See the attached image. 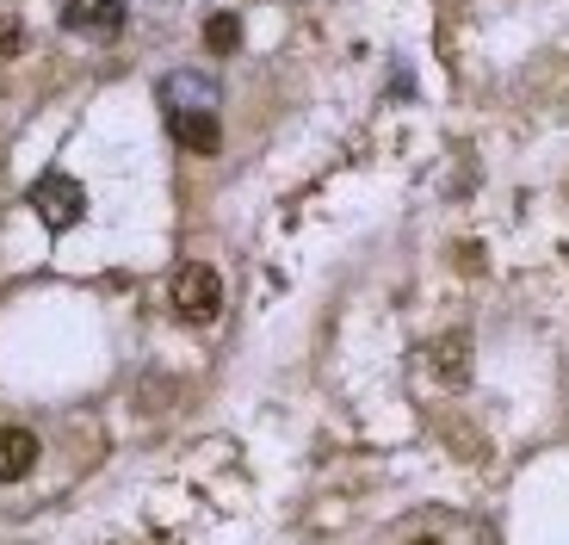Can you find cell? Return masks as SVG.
Listing matches in <instances>:
<instances>
[{
	"label": "cell",
	"instance_id": "1",
	"mask_svg": "<svg viewBox=\"0 0 569 545\" xmlns=\"http://www.w3.org/2000/svg\"><path fill=\"white\" fill-rule=\"evenodd\" d=\"M161 118H168L173 143L192 156H217L223 149V125H217V81L192 69H173L161 81Z\"/></svg>",
	"mask_w": 569,
	"mask_h": 545
},
{
	"label": "cell",
	"instance_id": "2",
	"mask_svg": "<svg viewBox=\"0 0 569 545\" xmlns=\"http://www.w3.org/2000/svg\"><path fill=\"white\" fill-rule=\"evenodd\" d=\"M173 316L180 323H217V310H223V272L211 267V260H186L180 272H173Z\"/></svg>",
	"mask_w": 569,
	"mask_h": 545
},
{
	"label": "cell",
	"instance_id": "3",
	"mask_svg": "<svg viewBox=\"0 0 569 545\" xmlns=\"http://www.w3.org/2000/svg\"><path fill=\"white\" fill-rule=\"evenodd\" d=\"M26 199H31V211H38V224H50V230H74L87 217V187L74 174H38Z\"/></svg>",
	"mask_w": 569,
	"mask_h": 545
},
{
	"label": "cell",
	"instance_id": "4",
	"mask_svg": "<svg viewBox=\"0 0 569 545\" xmlns=\"http://www.w3.org/2000/svg\"><path fill=\"white\" fill-rule=\"evenodd\" d=\"M62 26H69L74 38L112 43L118 31L130 26V7H124V0H62Z\"/></svg>",
	"mask_w": 569,
	"mask_h": 545
},
{
	"label": "cell",
	"instance_id": "5",
	"mask_svg": "<svg viewBox=\"0 0 569 545\" xmlns=\"http://www.w3.org/2000/svg\"><path fill=\"white\" fill-rule=\"evenodd\" d=\"M38 472V434L31 428H0V484H19V477Z\"/></svg>",
	"mask_w": 569,
	"mask_h": 545
},
{
	"label": "cell",
	"instance_id": "6",
	"mask_svg": "<svg viewBox=\"0 0 569 545\" xmlns=\"http://www.w3.org/2000/svg\"><path fill=\"white\" fill-rule=\"evenodd\" d=\"M433 378L440 385H465L470 378V335H446V341H433Z\"/></svg>",
	"mask_w": 569,
	"mask_h": 545
},
{
	"label": "cell",
	"instance_id": "7",
	"mask_svg": "<svg viewBox=\"0 0 569 545\" xmlns=\"http://www.w3.org/2000/svg\"><path fill=\"white\" fill-rule=\"evenodd\" d=\"M204 43H211V57H236V50H242V19H236V13H211V19H204Z\"/></svg>",
	"mask_w": 569,
	"mask_h": 545
},
{
	"label": "cell",
	"instance_id": "8",
	"mask_svg": "<svg viewBox=\"0 0 569 545\" xmlns=\"http://www.w3.org/2000/svg\"><path fill=\"white\" fill-rule=\"evenodd\" d=\"M13 50H26V31H19V19H0V57H13Z\"/></svg>",
	"mask_w": 569,
	"mask_h": 545
},
{
	"label": "cell",
	"instance_id": "9",
	"mask_svg": "<svg viewBox=\"0 0 569 545\" xmlns=\"http://www.w3.org/2000/svg\"><path fill=\"white\" fill-rule=\"evenodd\" d=\"M415 545H440V539H415Z\"/></svg>",
	"mask_w": 569,
	"mask_h": 545
}]
</instances>
